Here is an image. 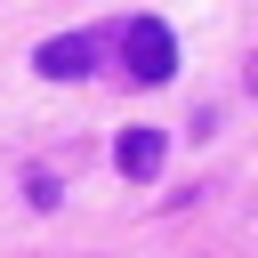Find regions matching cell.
<instances>
[{"mask_svg":"<svg viewBox=\"0 0 258 258\" xmlns=\"http://www.w3.org/2000/svg\"><path fill=\"white\" fill-rule=\"evenodd\" d=\"M121 64H129L137 81H169V73H177V40H169V24H153V16L121 24Z\"/></svg>","mask_w":258,"mask_h":258,"instance_id":"6da1fadb","label":"cell"},{"mask_svg":"<svg viewBox=\"0 0 258 258\" xmlns=\"http://www.w3.org/2000/svg\"><path fill=\"white\" fill-rule=\"evenodd\" d=\"M161 129H121V145H113V161H121V177H161Z\"/></svg>","mask_w":258,"mask_h":258,"instance_id":"7a4b0ae2","label":"cell"},{"mask_svg":"<svg viewBox=\"0 0 258 258\" xmlns=\"http://www.w3.org/2000/svg\"><path fill=\"white\" fill-rule=\"evenodd\" d=\"M32 64H40L48 81H81V73H89V40H81V32H64V40H40V56H32Z\"/></svg>","mask_w":258,"mask_h":258,"instance_id":"3957f363","label":"cell"}]
</instances>
